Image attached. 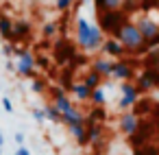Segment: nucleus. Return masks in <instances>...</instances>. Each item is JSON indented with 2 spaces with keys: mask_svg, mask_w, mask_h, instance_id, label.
<instances>
[{
  "mask_svg": "<svg viewBox=\"0 0 159 155\" xmlns=\"http://www.w3.org/2000/svg\"><path fill=\"white\" fill-rule=\"evenodd\" d=\"M11 35H13V20L9 16H0V37L11 42Z\"/></svg>",
  "mask_w": 159,
  "mask_h": 155,
  "instance_id": "18",
  "label": "nucleus"
},
{
  "mask_svg": "<svg viewBox=\"0 0 159 155\" xmlns=\"http://www.w3.org/2000/svg\"><path fill=\"white\" fill-rule=\"evenodd\" d=\"M113 37L124 46L126 55H144V53H148V50H150L148 42L142 37V33H139V29L135 26V22H133V20H126Z\"/></svg>",
  "mask_w": 159,
  "mask_h": 155,
  "instance_id": "2",
  "label": "nucleus"
},
{
  "mask_svg": "<svg viewBox=\"0 0 159 155\" xmlns=\"http://www.w3.org/2000/svg\"><path fill=\"white\" fill-rule=\"evenodd\" d=\"M137 101H139V92H137L135 83H133V81H122V83H120L118 109H120V111H131V107H135Z\"/></svg>",
  "mask_w": 159,
  "mask_h": 155,
  "instance_id": "6",
  "label": "nucleus"
},
{
  "mask_svg": "<svg viewBox=\"0 0 159 155\" xmlns=\"http://www.w3.org/2000/svg\"><path fill=\"white\" fill-rule=\"evenodd\" d=\"M81 81H83V83H85V85H87L89 90H94V87H100L105 79H102V77H100L98 72H94V70L89 68V70H87V72L83 74V79H81Z\"/></svg>",
  "mask_w": 159,
  "mask_h": 155,
  "instance_id": "19",
  "label": "nucleus"
},
{
  "mask_svg": "<svg viewBox=\"0 0 159 155\" xmlns=\"http://www.w3.org/2000/svg\"><path fill=\"white\" fill-rule=\"evenodd\" d=\"M111 79L116 81H133L135 79V66L129 61V59H116L113 61V72H111Z\"/></svg>",
  "mask_w": 159,
  "mask_h": 155,
  "instance_id": "9",
  "label": "nucleus"
},
{
  "mask_svg": "<svg viewBox=\"0 0 159 155\" xmlns=\"http://www.w3.org/2000/svg\"><path fill=\"white\" fill-rule=\"evenodd\" d=\"M13 155H31V151H29L26 146H18V151H16Z\"/></svg>",
  "mask_w": 159,
  "mask_h": 155,
  "instance_id": "31",
  "label": "nucleus"
},
{
  "mask_svg": "<svg viewBox=\"0 0 159 155\" xmlns=\"http://www.w3.org/2000/svg\"><path fill=\"white\" fill-rule=\"evenodd\" d=\"M100 53L105 55V57H109V59H124L126 57V50H124V46L116 40V37H105V42H102V46H100Z\"/></svg>",
  "mask_w": 159,
  "mask_h": 155,
  "instance_id": "10",
  "label": "nucleus"
},
{
  "mask_svg": "<svg viewBox=\"0 0 159 155\" xmlns=\"http://www.w3.org/2000/svg\"><path fill=\"white\" fill-rule=\"evenodd\" d=\"M74 5H76V0H55V9H57V11H61V13L70 11Z\"/></svg>",
  "mask_w": 159,
  "mask_h": 155,
  "instance_id": "25",
  "label": "nucleus"
},
{
  "mask_svg": "<svg viewBox=\"0 0 159 155\" xmlns=\"http://www.w3.org/2000/svg\"><path fill=\"white\" fill-rule=\"evenodd\" d=\"M16 72L24 79H35L37 77V63H35V55L29 48H20L16 46Z\"/></svg>",
  "mask_w": 159,
  "mask_h": 155,
  "instance_id": "4",
  "label": "nucleus"
},
{
  "mask_svg": "<svg viewBox=\"0 0 159 155\" xmlns=\"http://www.w3.org/2000/svg\"><path fill=\"white\" fill-rule=\"evenodd\" d=\"M31 116L37 120V122H44L46 120V114H44V107H33V111H31Z\"/></svg>",
  "mask_w": 159,
  "mask_h": 155,
  "instance_id": "26",
  "label": "nucleus"
},
{
  "mask_svg": "<svg viewBox=\"0 0 159 155\" xmlns=\"http://www.w3.org/2000/svg\"><path fill=\"white\" fill-rule=\"evenodd\" d=\"M35 63H37L39 68H48L50 59H48V57H35Z\"/></svg>",
  "mask_w": 159,
  "mask_h": 155,
  "instance_id": "28",
  "label": "nucleus"
},
{
  "mask_svg": "<svg viewBox=\"0 0 159 155\" xmlns=\"http://www.w3.org/2000/svg\"><path fill=\"white\" fill-rule=\"evenodd\" d=\"M0 155H2V148H0Z\"/></svg>",
  "mask_w": 159,
  "mask_h": 155,
  "instance_id": "35",
  "label": "nucleus"
},
{
  "mask_svg": "<svg viewBox=\"0 0 159 155\" xmlns=\"http://www.w3.org/2000/svg\"><path fill=\"white\" fill-rule=\"evenodd\" d=\"M2 144H5V138H2V131H0V148H2Z\"/></svg>",
  "mask_w": 159,
  "mask_h": 155,
  "instance_id": "32",
  "label": "nucleus"
},
{
  "mask_svg": "<svg viewBox=\"0 0 159 155\" xmlns=\"http://www.w3.org/2000/svg\"><path fill=\"white\" fill-rule=\"evenodd\" d=\"M44 114H46V120H50V122H61V111H59L52 103H46V105H44Z\"/></svg>",
  "mask_w": 159,
  "mask_h": 155,
  "instance_id": "21",
  "label": "nucleus"
},
{
  "mask_svg": "<svg viewBox=\"0 0 159 155\" xmlns=\"http://www.w3.org/2000/svg\"><path fill=\"white\" fill-rule=\"evenodd\" d=\"M31 22L29 20H13V35H11V42H22L31 35Z\"/></svg>",
  "mask_w": 159,
  "mask_h": 155,
  "instance_id": "13",
  "label": "nucleus"
},
{
  "mask_svg": "<svg viewBox=\"0 0 159 155\" xmlns=\"http://www.w3.org/2000/svg\"><path fill=\"white\" fill-rule=\"evenodd\" d=\"M105 118H107L105 107H94V109L89 111V116H87V120H85V122H102Z\"/></svg>",
  "mask_w": 159,
  "mask_h": 155,
  "instance_id": "22",
  "label": "nucleus"
},
{
  "mask_svg": "<svg viewBox=\"0 0 159 155\" xmlns=\"http://www.w3.org/2000/svg\"><path fill=\"white\" fill-rule=\"evenodd\" d=\"M87 155H96V153H87Z\"/></svg>",
  "mask_w": 159,
  "mask_h": 155,
  "instance_id": "34",
  "label": "nucleus"
},
{
  "mask_svg": "<svg viewBox=\"0 0 159 155\" xmlns=\"http://www.w3.org/2000/svg\"><path fill=\"white\" fill-rule=\"evenodd\" d=\"M137 127H139V118H137V114H135V111H122V116H120V120H118V129H120V133H124L126 138H131V135L137 131Z\"/></svg>",
  "mask_w": 159,
  "mask_h": 155,
  "instance_id": "11",
  "label": "nucleus"
},
{
  "mask_svg": "<svg viewBox=\"0 0 159 155\" xmlns=\"http://www.w3.org/2000/svg\"><path fill=\"white\" fill-rule=\"evenodd\" d=\"M87 0H76V7H81V5H85Z\"/></svg>",
  "mask_w": 159,
  "mask_h": 155,
  "instance_id": "33",
  "label": "nucleus"
},
{
  "mask_svg": "<svg viewBox=\"0 0 159 155\" xmlns=\"http://www.w3.org/2000/svg\"><path fill=\"white\" fill-rule=\"evenodd\" d=\"M92 70L94 72H98L102 79H111V72H113V59H109V57H96L94 61H92Z\"/></svg>",
  "mask_w": 159,
  "mask_h": 155,
  "instance_id": "12",
  "label": "nucleus"
},
{
  "mask_svg": "<svg viewBox=\"0 0 159 155\" xmlns=\"http://www.w3.org/2000/svg\"><path fill=\"white\" fill-rule=\"evenodd\" d=\"M68 131H70V135L76 140V144H79V146H87V144H89V140H87V122L70 124V127H68Z\"/></svg>",
  "mask_w": 159,
  "mask_h": 155,
  "instance_id": "14",
  "label": "nucleus"
},
{
  "mask_svg": "<svg viewBox=\"0 0 159 155\" xmlns=\"http://www.w3.org/2000/svg\"><path fill=\"white\" fill-rule=\"evenodd\" d=\"M96 18H98V29H100L105 35H111V37H113V35L120 31V26L129 20L122 9H118V11H102V13H96Z\"/></svg>",
  "mask_w": 159,
  "mask_h": 155,
  "instance_id": "3",
  "label": "nucleus"
},
{
  "mask_svg": "<svg viewBox=\"0 0 159 155\" xmlns=\"http://www.w3.org/2000/svg\"><path fill=\"white\" fill-rule=\"evenodd\" d=\"M94 5H96V13L118 11V9H124V0H94Z\"/></svg>",
  "mask_w": 159,
  "mask_h": 155,
  "instance_id": "16",
  "label": "nucleus"
},
{
  "mask_svg": "<svg viewBox=\"0 0 159 155\" xmlns=\"http://www.w3.org/2000/svg\"><path fill=\"white\" fill-rule=\"evenodd\" d=\"M13 140H16V144H18V146H24V133H16V138H13Z\"/></svg>",
  "mask_w": 159,
  "mask_h": 155,
  "instance_id": "30",
  "label": "nucleus"
},
{
  "mask_svg": "<svg viewBox=\"0 0 159 155\" xmlns=\"http://www.w3.org/2000/svg\"><path fill=\"white\" fill-rule=\"evenodd\" d=\"M76 122H85V114H83L79 107H74V109H70L68 114H63V116H61V124H66V127L76 124Z\"/></svg>",
  "mask_w": 159,
  "mask_h": 155,
  "instance_id": "17",
  "label": "nucleus"
},
{
  "mask_svg": "<svg viewBox=\"0 0 159 155\" xmlns=\"http://www.w3.org/2000/svg\"><path fill=\"white\" fill-rule=\"evenodd\" d=\"M89 103H92L94 107H105V103H107V96H105V87H102V85H100V87H94V90H92Z\"/></svg>",
  "mask_w": 159,
  "mask_h": 155,
  "instance_id": "20",
  "label": "nucleus"
},
{
  "mask_svg": "<svg viewBox=\"0 0 159 155\" xmlns=\"http://www.w3.org/2000/svg\"><path fill=\"white\" fill-rule=\"evenodd\" d=\"M48 92H50V103L61 111V116L76 107L74 101H70V96L66 94V87H48Z\"/></svg>",
  "mask_w": 159,
  "mask_h": 155,
  "instance_id": "7",
  "label": "nucleus"
},
{
  "mask_svg": "<svg viewBox=\"0 0 159 155\" xmlns=\"http://www.w3.org/2000/svg\"><path fill=\"white\" fill-rule=\"evenodd\" d=\"M2 109H5L7 114H11V111H13V105H11V98H2Z\"/></svg>",
  "mask_w": 159,
  "mask_h": 155,
  "instance_id": "29",
  "label": "nucleus"
},
{
  "mask_svg": "<svg viewBox=\"0 0 159 155\" xmlns=\"http://www.w3.org/2000/svg\"><path fill=\"white\" fill-rule=\"evenodd\" d=\"M135 22V26L139 29V33H142V37L148 42V46H150V42L157 37V33H159V22L157 20H152V18H148V16H139L137 20H133Z\"/></svg>",
  "mask_w": 159,
  "mask_h": 155,
  "instance_id": "8",
  "label": "nucleus"
},
{
  "mask_svg": "<svg viewBox=\"0 0 159 155\" xmlns=\"http://www.w3.org/2000/svg\"><path fill=\"white\" fill-rule=\"evenodd\" d=\"M102 42H105V33L98 29V24H92L85 18H76V44L83 53L92 55L100 50Z\"/></svg>",
  "mask_w": 159,
  "mask_h": 155,
  "instance_id": "1",
  "label": "nucleus"
},
{
  "mask_svg": "<svg viewBox=\"0 0 159 155\" xmlns=\"http://www.w3.org/2000/svg\"><path fill=\"white\" fill-rule=\"evenodd\" d=\"M2 53H5V57H13V55H16V44H13V42H7V44L2 46Z\"/></svg>",
  "mask_w": 159,
  "mask_h": 155,
  "instance_id": "27",
  "label": "nucleus"
},
{
  "mask_svg": "<svg viewBox=\"0 0 159 155\" xmlns=\"http://www.w3.org/2000/svg\"><path fill=\"white\" fill-rule=\"evenodd\" d=\"M70 94H72L79 103H87V101H89V96H92V90H89L83 81H76V83H72V85H70Z\"/></svg>",
  "mask_w": 159,
  "mask_h": 155,
  "instance_id": "15",
  "label": "nucleus"
},
{
  "mask_svg": "<svg viewBox=\"0 0 159 155\" xmlns=\"http://www.w3.org/2000/svg\"><path fill=\"white\" fill-rule=\"evenodd\" d=\"M31 90H33L35 94H44V92L48 90V85H46V81H44V79L35 77V79H31Z\"/></svg>",
  "mask_w": 159,
  "mask_h": 155,
  "instance_id": "24",
  "label": "nucleus"
},
{
  "mask_svg": "<svg viewBox=\"0 0 159 155\" xmlns=\"http://www.w3.org/2000/svg\"><path fill=\"white\" fill-rule=\"evenodd\" d=\"M57 31H59V24L52 20V22H46V24H44L42 35H44L46 40H52V37H57Z\"/></svg>",
  "mask_w": 159,
  "mask_h": 155,
  "instance_id": "23",
  "label": "nucleus"
},
{
  "mask_svg": "<svg viewBox=\"0 0 159 155\" xmlns=\"http://www.w3.org/2000/svg\"><path fill=\"white\" fill-rule=\"evenodd\" d=\"M135 87H137L139 94L157 90V87H159V68L146 66L139 74H135Z\"/></svg>",
  "mask_w": 159,
  "mask_h": 155,
  "instance_id": "5",
  "label": "nucleus"
}]
</instances>
